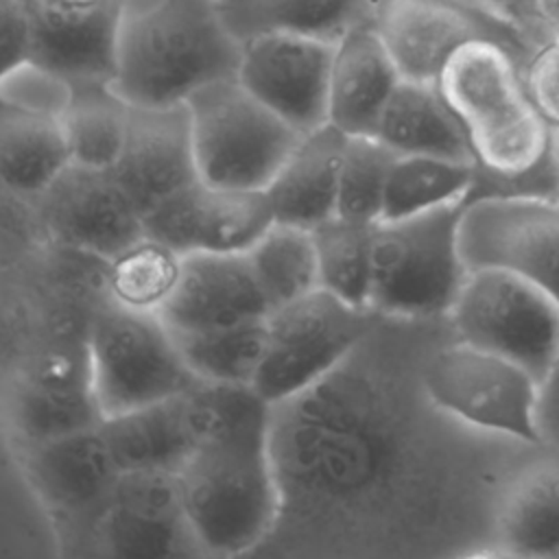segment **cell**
<instances>
[{
	"instance_id": "6da1fadb",
	"label": "cell",
	"mask_w": 559,
	"mask_h": 559,
	"mask_svg": "<svg viewBox=\"0 0 559 559\" xmlns=\"http://www.w3.org/2000/svg\"><path fill=\"white\" fill-rule=\"evenodd\" d=\"M205 384L212 421L177 469L194 544L212 555L255 546L280 513L269 404L251 384Z\"/></svg>"
},
{
	"instance_id": "7a4b0ae2",
	"label": "cell",
	"mask_w": 559,
	"mask_h": 559,
	"mask_svg": "<svg viewBox=\"0 0 559 559\" xmlns=\"http://www.w3.org/2000/svg\"><path fill=\"white\" fill-rule=\"evenodd\" d=\"M522 66L520 55L507 44L478 37L452 55L439 79V90L461 120L476 162L469 199L559 197L548 159L552 127L535 105Z\"/></svg>"
},
{
	"instance_id": "3957f363",
	"label": "cell",
	"mask_w": 559,
	"mask_h": 559,
	"mask_svg": "<svg viewBox=\"0 0 559 559\" xmlns=\"http://www.w3.org/2000/svg\"><path fill=\"white\" fill-rule=\"evenodd\" d=\"M240 57L216 0H124L111 87L131 107L181 105L236 76Z\"/></svg>"
},
{
	"instance_id": "277c9868",
	"label": "cell",
	"mask_w": 559,
	"mask_h": 559,
	"mask_svg": "<svg viewBox=\"0 0 559 559\" xmlns=\"http://www.w3.org/2000/svg\"><path fill=\"white\" fill-rule=\"evenodd\" d=\"M465 203L456 201L376 225L369 299L373 312L448 319L469 273L459 238Z\"/></svg>"
},
{
	"instance_id": "5b68a950",
	"label": "cell",
	"mask_w": 559,
	"mask_h": 559,
	"mask_svg": "<svg viewBox=\"0 0 559 559\" xmlns=\"http://www.w3.org/2000/svg\"><path fill=\"white\" fill-rule=\"evenodd\" d=\"M201 181L264 190L301 140V131L258 100L236 76L188 98Z\"/></svg>"
},
{
	"instance_id": "8992f818",
	"label": "cell",
	"mask_w": 559,
	"mask_h": 559,
	"mask_svg": "<svg viewBox=\"0 0 559 559\" xmlns=\"http://www.w3.org/2000/svg\"><path fill=\"white\" fill-rule=\"evenodd\" d=\"M85 347L103 419L199 384L159 314L107 299L90 321Z\"/></svg>"
},
{
	"instance_id": "52a82bcc",
	"label": "cell",
	"mask_w": 559,
	"mask_h": 559,
	"mask_svg": "<svg viewBox=\"0 0 559 559\" xmlns=\"http://www.w3.org/2000/svg\"><path fill=\"white\" fill-rule=\"evenodd\" d=\"M376 317L371 308H356L323 288L271 310L251 386L273 406L299 397L341 367Z\"/></svg>"
},
{
	"instance_id": "ba28073f",
	"label": "cell",
	"mask_w": 559,
	"mask_h": 559,
	"mask_svg": "<svg viewBox=\"0 0 559 559\" xmlns=\"http://www.w3.org/2000/svg\"><path fill=\"white\" fill-rule=\"evenodd\" d=\"M421 386L443 415L485 432L542 441L537 424L542 382L511 358L452 334V341L426 360Z\"/></svg>"
},
{
	"instance_id": "9c48e42d",
	"label": "cell",
	"mask_w": 559,
	"mask_h": 559,
	"mask_svg": "<svg viewBox=\"0 0 559 559\" xmlns=\"http://www.w3.org/2000/svg\"><path fill=\"white\" fill-rule=\"evenodd\" d=\"M448 323L456 338L511 358L539 382L559 358V301L504 269H472Z\"/></svg>"
},
{
	"instance_id": "30bf717a",
	"label": "cell",
	"mask_w": 559,
	"mask_h": 559,
	"mask_svg": "<svg viewBox=\"0 0 559 559\" xmlns=\"http://www.w3.org/2000/svg\"><path fill=\"white\" fill-rule=\"evenodd\" d=\"M459 238L469 271L487 266L511 271L559 301V197L469 199Z\"/></svg>"
},
{
	"instance_id": "8fae6325",
	"label": "cell",
	"mask_w": 559,
	"mask_h": 559,
	"mask_svg": "<svg viewBox=\"0 0 559 559\" xmlns=\"http://www.w3.org/2000/svg\"><path fill=\"white\" fill-rule=\"evenodd\" d=\"M336 41L299 33H262L242 41L236 79L269 109L308 133L328 124Z\"/></svg>"
},
{
	"instance_id": "7c38bea8",
	"label": "cell",
	"mask_w": 559,
	"mask_h": 559,
	"mask_svg": "<svg viewBox=\"0 0 559 559\" xmlns=\"http://www.w3.org/2000/svg\"><path fill=\"white\" fill-rule=\"evenodd\" d=\"M275 223L264 190H238L194 181L144 214L146 236L175 249L247 253Z\"/></svg>"
},
{
	"instance_id": "4fadbf2b",
	"label": "cell",
	"mask_w": 559,
	"mask_h": 559,
	"mask_svg": "<svg viewBox=\"0 0 559 559\" xmlns=\"http://www.w3.org/2000/svg\"><path fill=\"white\" fill-rule=\"evenodd\" d=\"M373 26L404 81L439 83L452 55L478 37L498 39L526 61L509 31L448 0H384Z\"/></svg>"
},
{
	"instance_id": "5bb4252c",
	"label": "cell",
	"mask_w": 559,
	"mask_h": 559,
	"mask_svg": "<svg viewBox=\"0 0 559 559\" xmlns=\"http://www.w3.org/2000/svg\"><path fill=\"white\" fill-rule=\"evenodd\" d=\"M37 203L63 245L105 262L146 234L142 212L105 168L70 164Z\"/></svg>"
},
{
	"instance_id": "9a60e30c",
	"label": "cell",
	"mask_w": 559,
	"mask_h": 559,
	"mask_svg": "<svg viewBox=\"0 0 559 559\" xmlns=\"http://www.w3.org/2000/svg\"><path fill=\"white\" fill-rule=\"evenodd\" d=\"M20 454L28 483L52 515L94 539L120 476L100 426L22 448Z\"/></svg>"
},
{
	"instance_id": "2e32d148",
	"label": "cell",
	"mask_w": 559,
	"mask_h": 559,
	"mask_svg": "<svg viewBox=\"0 0 559 559\" xmlns=\"http://www.w3.org/2000/svg\"><path fill=\"white\" fill-rule=\"evenodd\" d=\"M11 413L17 450L100 426L85 343L41 352L17 380Z\"/></svg>"
},
{
	"instance_id": "e0dca14e",
	"label": "cell",
	"mask_w": 559,
	"mask_h": 559,
	"mask_svg": "<svg viewBox=\"0 0 559 559\" xmlns=\"http://www.w3.org/2000/svg\"><path fill=\"white\" fill-rule=\"evenodd\" d=\"M92 542L118 557H166L194 542L177 472H120Z\"/></svg>"
},
{
	"instance_id": "ac0fdd59",
	"label": "cell",
	"mask_w": 559,
	"mask_h": 559,
	"mask_svg": "<svg viewBox=\"0 0 559 559\" xmlns=\"http://www.w3.org/2000/svg\"><path fill=\"white\" fill-rule=\"evenodd\" d=\"M111 173L142 216L199 181L188 105L131 107L127 138Z\"/></svg>"
},
{
	"instance_id": "d6986e66",
	"label": "cell",
	"mask_w": 559,
	"mask_h": 559,
	"mask_svg": "<svg viewBox=\"0 0 559 559\" xmlns=\"http://www.w3.org/2000/svg\"><path fill=\"white\" fill-rule=\"evenodd\" d=\"M269 312L247 253L194 251L183 255L177 288L159 317L170 332H210Z\"/></svg>"
},
{
	"instance_id": "ffe728a7",
	"label": "cell",
	"mask_w": 559,
	"mask_h": 559,
	"mask_svg": "<svg viewBox=\"0 0 559 559\" xmlns=\"http://www.w3.org/2000/svg\"><path fill=\"white\" fill-rule=\"evenodd\" d=\"M210 421V397L205 384L199 382L173 397L105 417L100 432L120 472H177L205 437Z\"/></svg>"
},
{
	"instance_id": "44dd1931",
	"label": "cell",
	"mask_w": 559,
	"mask_h": 559,
	"mask_svg": "<svg viewBox=\"0 0 559 559\" xmlns=\"http://www.w3.org/2000/svg\"><path fill=\"white\" fill-rule=\"evenodd\" d=\"M493 557L559 559V443L542 441L504 485Z\"/></svg>"
},
{
	"instance_id": "7402d4cb",
	"label": "cell",
	"mask_w": 559,
	"mask_h": 559,
	"mask_svg": "<svg viewBox=\"0 0 559 559\" xmlns=\"http://www.w3.org/2000/svg\"><path fill=\"white\" fill-rule=\"evenodd\" d=\"M400 81L373 24L347 33L334 50L328 122L345 135H376Z\"/></svg>"
},
{
	"instance_id": "603a6c76",
	"label": "cell",
	"mask_w": 559,
	"mask_h": 559,
	"mask_svg": "<svg viewBox=\"0 0 559 559\" xmlns=\"http://www.w3.org/2000/svg\"><path fill=\"white\" fill-rule=\"evenodd\" d=\"M345 140L347 135L330 122L301 135L264 188L277 223L314 229L336 216Z\"/></svg>"
},
{
	"instance_id": "cb8c5ba5",
	"label": "cell",
	"mask_w": 559,
	"mask_h": 559,
	"mask_svg": "<svg viewBox=\"0 0 559 559\" xmlns=\"http://www.w3.org/2000/svg\"><path fill=\"white\" fill-rule=\"evenodd\" d=\"M376 135L397 155L474 162L465 129L441 94L439 83L402 79L384 107Z\"/></svg>"
},
{
	"instance_id": "d4e9b609",
	"label": "cell",
	"mask_w": 559,
	"mask_h": 559,
	"mask_svg": "<svg viewBox=\"0 0 559 559\" xmlns=\"http://www.w3.org/2000/svg\"><path fill=\"white\" fill-rule=\"evenodd\" d=\"M384 0H216L240 39L262 33H299L330 41L376 22Z\"/></svg>"
},
{
	"instance_id": "484cf974",
	"label": "cell",
	"mask_w": 559,
	"mask_h": 559,
	"mask_svg": "<svg viewBox=\"0 0 559 559\" xmlns=\"http://www.w3.org/2000/svg\"><path fill=\"white\" fill-rule=\"evenodd\" d=\"M70 164L61 118L0 107V170L9 190L37 199Z\"/></svg>"
},
{
	"instance_id": "4316f807",
	"label": "cell",
	"mask_w": 559,
	"mask_h": 559,
	"mask_svg": "<svg viewBox=\"0 0 559 559\" xmlns=\"http://www.w3.org/2000/svg\"><path fill=\"white\" fill-rule=\"evenodd\" d=\"M129 116L131 105L111 83H74L72 100L61 114L72 164L111 170L127 138Z\"/></svg>"
},
{
	"instance_id": "83f0119b",
	"label": "cell",
	"mask_w": 559,
	"mask_h": 559,
	"mask_svg": "<svg viewBox=\"0 0 559 559\" xmlns=\"http://www.w3.org/2000/svg\"><path fill=\"white\" fill-rule=\"evenodd\" d=\"M247 258L269 310L321 288L314 231L308 227L275 221Z\"/></svg>"
},
{
	"instance_id": "f1b7e54d",
	"label": "cell",
	"mask_w": 559,
	"mask_h": 559,
	"mask_svg": "<svg viewBox=\"0 0 559 559\" xmlns=\"http://www.w3.org/2000/svg\"><path fill=\"white\" fill-rule=\"evenodd\" d=\"M476 181V164L430 155H397L389 173L380 221L428 212L467 201Z\"/></svg>"
},
{
	"instance_id": "f546056e",
	"label": "cell",
	"mask_w": 559,
	"mask_h": 559,
	"mask_svg": "<svg viewBox=\"0 0 559 559\" xmlns=\"http://www.w3.org/2000/svg\"><path fill=\"white\" fill-rule=\"evenodd\" d=\"M181 260L175 249L144 234L107 260V299L127 310L159 314L177 288Z\"/></svg>"
},
{
	"instance_id": "4dcf8cb0",
	"label": "cell",
	"mask_w": 559,
	"mask_h": 559,
	"mask_svg": "<svg viewBox=\"0 0 559 559\" xmlns=\"http://www.w3.org/2000/svg\"><path fill=\"white\" fill-rule=\"evenodd\" d=\"M376 225L336 214L312 229L321 288L356 308H371Z\"/></svg>"
},
{
	"instance_id": "1f68e13d",
	"label": "cell",
	"mask_w": 559,
	"mask_h": 559,
	"mask_svg": "<svg viewBox=\"0 0 559 559\" xmlns=\"http://www.w3.org/2000/svg\"><path fill=\"white\" fill-rule=\"evenodd\" d=\"M173 338L199 382L251 384L264 352L266 317L210 332H173Z\"/></svg>"
},
{
	"instance_id": "d6a6232c",
	"label": "cell",
	"mask_w": 559,
	"mask_h": 559,
	"mask_svg": "<svg viewBox=\"0 0 559 559\" xmlns=\"http://www.w3.org/2000/svg\"><path fill=\"white\" fill-rule=\"evenodd\" d=\"M397 153L378 135H347L338 175L336 214L358 223H380L389 173Z\"/></svg>"
},
{
	"instance_id": "836d02e7",
	"label": "cell",
	"mask_w": 559,
	"mask_h": 559,
	"mask_svg": "<svg viewBox=\"0 0 559 559\" xmlns=\"http://www.w3.org/2000/svg\"><path fill=\"white\" fill-rule=\"evenodd\" d=\"M74 94V83L52 68L24 59L0 74V105L20 111L61 118Z\"/></svg>"
},
{
	"instance_id": "e575fe53",
	"label": "cell",
	"mask_w": 559,
	"mask_h": 559,
	"mask_svg": "<svg viewBox=\"0 0 559 559\" xmlns=\"http://www.w3.org/2000/svg\"><path fill=\"white\" fill-rule=\"evenodd\" d=\"M526 87L552 129H559V35L539 44L522 66Z\"/></svg>"
},
{
	"instance_id": "d590c367",
	"label": "cell",
	"mask_w": 559,
	"mask_h": 559,
	"mask_svg": "<svg viewBox=\"0 0 559 559\" xmlns=\"http://www.w3.org/2000/svg\"><path fill=\"white\" fill-rule=\"evenodd\" d=\"M483 4L489 17L522 44L526 55L546 41L535 17L533 0H483Z\"/></svg>"
},
{
	"instance_id": "8d00e7d4",
	"label": "cell",
	"mask_w": 559,
	"mask_h": 559,
	"mask_svg": "<svg viewBox=\"0 0 559 559\" xmlns=\"http://www.w3.org/2000/svg\"><path fill=\"white\" fill-rule=\"evenodd\" d=\"M2 70L31 57V17L24 0H0Z\"/></svg>"
},
{
	"instance_id": "74e56055",
	"label": "cell",
	"mask_w": 559,
	"mask_h": 559,
	"mask_svg": "<svg viewBox=\"0 0 559 559\" xmlns=\"http://www.w3.org/2000/svg\"><path fill=\"white\" fill-rule=\"evenodd\" d=\"M537 424L542 441L559 443V358L552 365L550 373L542 380Z\"/></svg>"
},
{
	"instance_id": "f35d334b",
	"label": "cell",
	"mask_w": 559,
	"mask_h": 559,
	"mask_svg": "<svg viewBox=\"0 0 559 559\" xmlns=\"http://www.w3.org/2000/svg\"><path fill=\"white\" fill-rule=\"evenodd\" d=\"M535 17L544 33V39L559 35V0H533Z\"/></svg>"
},
{
	"instance_id": "ab89813d",
	"label": "cell",
	"mask_w": 559,
	"mask_h": 559,
	"mask_svg": "<svg viewBox=\"0 0 559 559\" xmlns=\"http://www.w3.org/2000/svg\"><path fill=\"white\" fill-rule=\"evenodd\" d=\"M548 159H550V166H552V173H555V179H557V188H559V129H552L550 146H548Z\"/></svg>"
},
{
	"instance_id": "60d3db41",
	"label": "cell",
	"mask_w": 559,
	"mask_h": 559,
	"mask_svg": "<svg viewBox=\"0 0 559 559\" xmlns=\"http://www.w3.org/2000/svg\"><path fill=\"white\" fill-rule=\"evenodd\" d=\"M448 2H454V4H461V7H467V9H472V11H476V13H480V15H485V17H489V13L485 11V4H483V0H448ZM491 20V17H489ZM493 22V20H491ZM498 24V22H496ZM507 31V28H504ZM522 46V44H520ZM528 57V55H526Z\"/></svg>"
}]
</instances>
